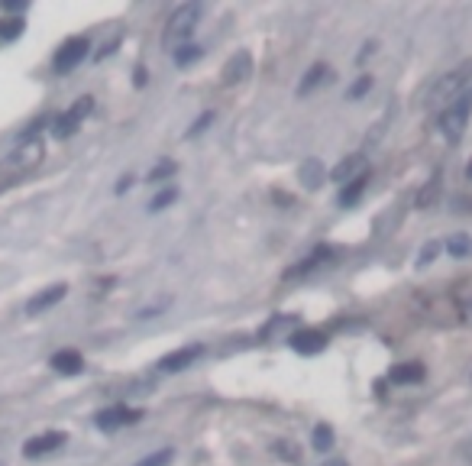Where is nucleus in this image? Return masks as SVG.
Segmentation results:
<instances>
[{
	"instance_id": "1a4fd4ad",
	"label": "nucleus",
	"mask_w": 472,
	"mask_h": 466,
	"mask_svg": "<svg viewBox=\"0 0 472 466\" xmlns=\"http://www.w3.org/2000/svg\"><path fill=\"white\" fill-rule=\"evenodd\" d=\"M337 256V249L333 247H318L314 253H308L301 262H295V266L285 272V279H301V276H308V272H314V269H320V266H327V262Z\"/></svg>"
},
{
	"instance_id": "aec40b11",
	"label": "nucleus",
	"mask_w": 472,
	"mask_h": 466,
	"mask_svg": "<svg viewBox=\"0 0 472 466\" xmlns=\"http://www.w3.org/2000/svg\"><path fill=\"white\" fill-rule=\"evenodd\" d=\"M366 185H369V172H362V175H356L350 185H346L343 191H340V204L343 207H352L356 201H360V195L366 191Z\"/></svg>"
},
{
	"instance_id": "c756f323",
	"label": "nucleus",
	"mask_w": 472,
	"mask_h": 466,
	"mask_svg": "<svg viewBox=\"0 0 472 466\" xmlns=\"http://www.w3.org/2000/svg\"><path fill=\"white\" fill-rule=\"evenodd\" d=\"M169 301H172V298H169V295H165V298H162V301H155V304H146V308H142V311H140V314H136V318H140V321H146V318H155V314H162V311H165V308H169Z\"/></svg>"
},
{
	"instance_id": "412c9836",
	"label": "nucleus",
	"mask_w": 472,
	"mask_h": 466,
	"mask_svg": "<svg viewBox=\"0 0 472 466\" xmlns=\"http://www.w3.org/2000/svg\"><path fill=\"white\" fill-rule=\"evenodd\" d=\"M23 36V20L20 16H10V20H0V46L14 43V39H20Z\"/></svg>"
},
{
	"instance_id": "393cba45",
	"label": "nucleus",
	"mask_w": 472,
	"mask_h": 466,
	"mask_svg": "<svg viewBox=\"0 0 472 466\" xmlns=\"http://www.w3.org/2000/svg\"><path fill=\"white\" fill-rule=\"evenodd\" d=\"M172 201H178V188H165L159 191L152 201H149V211H162V207H169Z\"/></svg>"
},
{
	"instance_id": "6ab92c4d",
	"label": "nucleus",
	"mask_w": 472,
	"mask_h": 466,
	"mask_svg": "<svg viewBox=\"0 0 472 466\" xmlns=\"http://www.w3.org/2000/svg\"><path fill=\"white\" fill-rule=\"evenodd\" d=\"M444 249L453 256V259H469L472 256V237L469 233H453V237H446Z\"/></svg>"
},
{
	"instance_id": "dca6fc26",
	"label": "nucleus",
	"mask_w": 472,
	"mask_h": 466,
	"mask_svg": "<svg viewBox=\"0 0 472 466\" xmlns=\"http://www.w3.org/2000/svg\"><path fill=\"white\" fill-rule=\"evenodd\" d=\"M324 162L320 159H308V162H301V169H298V182L304 185V188H320L324 185Z\"/></svg>"
},
{
	"instance_id": "9b49d317",
	"label": "nucleus",
	"mask_w": 472,
	"mask_h": 466,
	"mask_svg": "<svg viewBox=\"0 0 472 466\" xmlns=\"http://www.w3.org/2000/svg\"><path fill=\"white\" fill-rule=\"evenodd\" d=\"M140 421V411L133 408H123V405H117V408H104L94 415V424H98L100 431H117V428H123V424H133Z\"/></svg>"
},
{
	"instance_id": "f8f14e48",
	"label": "nucleus",
	"mask_w": 472,
	"mask_h": 466,
	"mask_svg": "<svg viewBox=\"0 0 472 466\" xmlns=\"http://www.w3.org/2000/svg\"><path fill=\"white\" fill-rule=\"evenodd\" d=\"M288 343H291L295 353L314 356V353H320V350L327 346V337L320 331H298V333H291V337H288Z\"/></svg>"
},
{
	"instance_id": "cd10ccee",
	"label": "nucleus",
	"mask_w": 472,
	"mask_h": 466,
	"mask_svg": "<svg viewBox=\"0 0 472 466\" xmlns=\"http://www.w3.org/2000/svg\"><path fill=\"white\" fill-rule=\"evenodd\" d=\"M198 58H201V49H198V46H182V49L175 52V62L182 65V68H184V65H191V62H198Z\"/></svg>"
},
{
	"instance_id": "5701e85b",
	"label": "nucleus",
	"mask_w": 472,
	"mask_h": 466,
	"mask_svg": "<svg viewBox=\"0 0 472 466\" xmlns=\"http://www.w3.org/2000/svg\"><path fill=\"white\" fill-rule=\"evenodd\" d=\"M172 457H175V450H172V447H162V450L149 453V457H142L140 463H133V466H169Z\"/></svg>"
},
{
	"instance_id": "7ed1b4c3",
	"label": "nucleus",
	"mask_w": 472,
	"mask_h": 466,
	"mask_svg": "<svg viewBox=\"0 0 472 466\" xmlns=\"http://www.w3.org/2000/svg\"><path fill=\"white\" fill-rule=\"evenodd\" d=\"M204 14L201 4H182V7L172 10V16L165 20V29H162V46L165 49H182L184 43L191 39V33L198 29V20Z\"/></svg>"
},
{
	"instance_id": "f257e3e1",
	"label": "nucleus",
	"mask_w": 472,
	"mask_h": 466,
	"mask_svg": "<svg viewBox=\"0 0 472 466\" xmlns=\"http://www.w3.org/2000/svg\"><path fill=\"white\" fill-rule=\"evenodd\" d=\"M43 155H46V143L39 140L36 133H26L20 143H16L14 152L0 162V178L10 185H16L20 178H26L29 172L36 169V165L43 162Z\"/></svg>"
},
{
	"instance_id": "9d476101",
	"label": "nucleus",
	"mask_w": 472,
	"mask_h": 466,
	"mask_svg": "<svg viewBox=\"0 0 472 466\" xmlns=\"http://www.w3.org/2000/svg\"><path fill=\"white\" fill-rule=\"evenodd\" d=\"M65 295H68V285H65V282H56V285H49V289L36 291V295L26 301V314H43V311L56 308Z\"/></svg>"
},
{
	"instance_id": "423d86ee",
	"label": "nucleus",
	"mask_w": 472,
	"mask_h": 466,
	"mask_svg": "<svg viewBox=\"0 0 472 466\" xmlns=\"http://www.w3.org/2000/svg\"><path fill=\"white\" fill-rule=\"evenodd\" d=\"M88 56V36H71V39H65L62 49L56 52V58H52V68L58 71V75H68L71 68H78L81 65V58Z\"/></svg>"
},
{
	"instance_id": "2f4dec72",
	"label": "nucleus",
	"mask_w": 472,
	"mask_h": 466,
	"mask_svg": "<svg viewBox=\"0 0 472 466\" xmlns=\"http://www.w3.org/2000/svg\"><path fill=\"white\" fill-rule=\"evenodd\" d=\"M437 249H440V247H437V243H430V247H427V249H424V256H421V259H417V266H427V262H430V259H434V253H437Z\"/></svg>"
},
{
	"instance_id": "ddd939ff",
	"label": "nucleus",
	"mask_w": 472,
	"mask_h": 466,
	"mask_svg": "<svg viewBox=\"0 0 472 466\" xmlns=\"http://www.w3.org/2000/svg\"><path fill=\"white\" fill-rule=\"evenodd\" d=\"M65 440H68V437H65L62 431L39 434V437H33V440H26V444H23V457H46V453L58 450V447H62Z\"/></svg>"
},
{
	"instance_id": "473e14b6",
	"label": "nucleus",
	"mask_w": 472,
	"mask_h": 466,
	"mask_svg": "<svg viewBox=\"0 0 472 466\" xmlns=\"http://www.w3.org/2000/svg\"><path fill=\"white\" fill-rule=\"evenodd\" d=\"M23 7H26V4H20V0H0V10H16V14H20Z\"/></svg>"
},
{
	"instance_id": "f3484780",
	"label": "nucleus",
	"mask_w": 472,
	"mask_h": 466,
	"mask_svg": "<svg viewBox=\"0 0 472 466\" xmlns=\"http://www.w3.org/2000/svg\"><path fill=\"white\" fill-rule=\"evenodd\" d=\"M388 379L395 382V385H411V382H421L424 379V366H421V363H398V366H392Z\"/></svg>"
},
{
	"instance_id": "4468645a",
	"label": "nucleus",
	"mask_w": 472,
	"mask_h": 466,
	"mask_svg": "<svg viewBox=\"0 0 472 466\" xmlns=\"http://www.w3.org/2000/svg\"><path fill=\"white\" fill-rule=\"evenodd\" d=\"M362 172H369L366 155H362V152H352V155H346L343 162H337V169L330 172V178H333V182H352V178L362 175Z\"/></svg>"
},
{
	"instance_id": "72a5a7b5",
	"label": "nucleus",
	"mask_w": 472,
	"mask_h": 466,
	"mask_svg": "<svg viewBox=\"0 0 472 466\" xmlns=\"http://www.w3.org/2000/svg\"><path fill=\"white\" fill-rule=\"evenodd\" d=\"M130 182H133V178H130V175H127V178H120V185H117V191H127V188H130Z\"/></svg>"
},
{
	"instance_id": "f704fd0d",
	"label": "nucleus",
	"mask_w": 472,
	"mask_h": 466,
	"mask_svg": "<svg viewBox=\"0 0 472 466\" xmlns=\"http://www.w3.org/2000/svg\"><path fill=\"white\" fill-rule=\"evenodd\" d=\"M320 466H346L343 460H330V463H320Z\"/></svg>"
},
{
	"instance_id": "4be33fe9",
	"label": "nucleus",
	"mask_w": 472,
	"mask_h": 466,
	"mask_svg": "<svg viewBox=\"0 0 472 466\" xmlns=\"http://www.w3.org/2000/svg\"><path fill=\"white\" fill-rule=\"evenodd\" d=\"M437 195H440V172H434L430 182L424 185V191L417 195V207H430L434 201H437Z\"/></svg>"
},
{
	"instance_id": "a211bd4d",
	"label": "nucleus",
	"mask_w": 472,
	"mask_h": 466,
	"mask_svg": "<svg viewBox=\"0 0 472 466\" xmlns=\"http://www.w3.org/2000/svg\"><path fill=\"white\" fill-rule=\"evenodd\" d=\"M327 78H330V68H327L324 62H318V65H310L308 71H304V78H301V85H298V94H310L314 91V88H320L327 81Z\"/></svg>"
},
{
	"instance_id": "39448f33",
	"label": "nucleus",
	"mask_w": 472,
	"mask_h": 466,
	"mask_svg": "<svg viewBox=\"0 0 472 466\" xmlns=\"http://www.w3.org/2000/svg\"><path fill=\"white\" fill-rule=\"evenodd\" d=\"M91 110H94V98H88V94H85V98H78L68 110L58 113L56 120H52V136H56V140H68V136L81 127V120H85Z\"/></svg>"
},
{
	"instance_id": "20e7f679",
	"label": "nucleus",
	"mask_w": 472,
	"mask_h": 466,
	"mask_svg": "<svg viewBox=\"0 0 472 466\" xmlns=\"http://www.w3.org/2000/svg\"><path fill=\"white\" fill-rule=\"evenodd\" d=\"M469 117H472V88L466 94H459V98L453 100L450 107H444V110H440V117H437L440 136H444L446 143H459V136H463Z\"/></svg>"
},
{
	"instance_id": "0eeeda50",
	"label": "nucleus",
	"mask_w": 472,
	"mask_h": 466,
	"mask_svg": "<svg viewBox=\"0 0 472 466\" xmlns=\"http://www.w3.org/2000/svg\"><path fill=\"white\" fill-rule=\"evenodd\" d=\"M249 75H253V56L246 49H240L236 56L226 58L224 71H220V81H224V88H233V85H243Z\"/></svg>"
},
{
	"instance_id": "f03ea898",
	"label": "nucleus",
	"mask_w": 472,
	"mask_h": 466,
	"mask_svg": "<svg viewBox=\"0 0 472 466\" xmlns=\"http://www.w3.org/2000/svg\"><path fill=\"white\" fill-rule=\"evenodd\" d=\"M469 81H472V58H466V62H459L453 71H446L444 78L434 81V88L427 91V100H424V104L444 110V107H450L459 94L469 91Z\"/></svg>"
},
{
	"instance_id": "c9c22d12",
	"label": "nucleus",
	"mask_w": 472,
	"mask_h": 466,
	"mask_svg": "<svg viewBox=\"0 0 472 466\" xmlns=\"http://www.w3.org/2000/svg\"><path fill=\"white\" fill-rule=\"evenodd\" d=\"M7 188H14V185H10V182H4V178H0V191H7Z\"/></svg>"
},
{
	"instance_id": "b1692460",
	"label": "nucleus",
	"mask_w": 472,
	"mask_h": 466,
	"mask_svg": "<svg viewBox=\"0 0 472 466\" xmlns=\"http://www.w3.org/2000/svg\"><path fill=\"white\" fill-rule=\"evenodd\" d=\"M314 447H318V450H330V447H333L330 424H318V428H314Z\"/></svg>"
},
{
	"instance_id": "a878e982",
	"label": "nucleus",
	"mask_w": 472,
	"mask_h": 466,
	"mask_svg": "<svg viewBox=\"0 0 472 466\" xmlns=\"http://www.w3.org/2000/svg\"><path fill=\"white\" fill-rule=\"evenodd\" d=\"M175 169H178V165L172 162V159H165V162H159L152 172H149V178H146V182H165V178H172V175H175Z\"/></svg>"
},
{
	"instance_id": "7c9ffc66",
	"label": "nucleus",
	"mask_w": 472,
	"mask_h": 466,
	"mask_svg": "<svg viewBox=\"0 0 472 466\" xmlns=\"http://www.w3.org/2000/svg\"><path fill=\"white\" fill-rule=\"evenodd\" d=\"M275 453H278V457H288V460H295L298 463V457H301V453H298V447H285V444H275Z\"/></svg>"
},
{
	"instance_id": "bb28decb",
	"label": "nucleus",
	"mask_w": 472,
	"mask_h": 466,
	"mask_svg": "<svg viewBox=\"0 0 472 466\" xmlns=\"http://www.w3.org/2000/svg\"><path fill=\"white\" fill-rule=\"evenodd\" d=\"M211 123H214V110H204V113H201V117H198V120L191 123V130H188V133H184V136H188V140H194V136H201L207 127H211Z\"/></svg>"
},
{
	"instance_id": "6e6552de",
	"label": "nucleus",
	"mask_w": 472,
	"mask_h": 466,
	"mask_svg": "<svg viewBox=\"0 0 472 466\" xmlns=\"http://www.w3.org/2000/svg\"><path fill=\"white\" fill-rule=\"evenodd\" d=\"M198 356H204V343H188V346H182V350H175V353L162 356V360L155 363V369H159V373H178V369L191 366Z\"/></svg>"
},
{
	"instance_id": "e433bc0d",
	"label": "nucleus",
	"mask_w": 472,
	"mask_h": 466,
	"mask_svg": "<svg viewBox=\"0 0 472 466\" xmlns=\"http://www.w3.org/2000/svg\"><path fill=\"white\" fill-rule=\"evenodd\" d=\"M466 175H469V178H472V162H469V165H466Z\"/></svg>"
},
{
	"instance_id": "2eb2a0df",
	"label": "nucleus",
	"mask_w": 472,
	"mask_h": 466,
	"mask_svg": "<svg viewBox=\"0 0 472 466\" xmlns=\"http://www.w3.org/2000/svg\"><path fill=\"white\" fill-rule=\"evenodd\" d=\"M52 369L62 376H78L85 369V360L78 350H58V353H52Z\"/></svg>"
},
{
	"instance_id": "c85d7f7f",
	"label": "nucleus",
	"mask_w": 472,
	"mask_h": 466,
	"mask_svg": "<svg viewBox=\"0 0 472 466\" xmlns=\"http://www.w3.org/2000/svg\"><path fill=\"white\" fill-rule=\"evenodd\" d=\"M369 88H372V78H369V75H360V78H356V81H352V88H350V91H346V98H350V100H356V98H362V94H366Z\"/></svg>"
}]
</instances>
